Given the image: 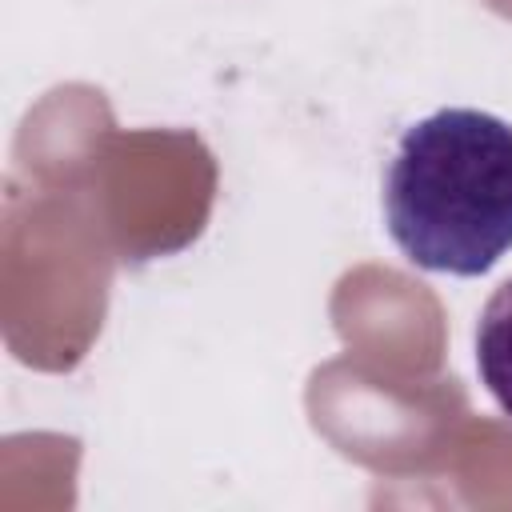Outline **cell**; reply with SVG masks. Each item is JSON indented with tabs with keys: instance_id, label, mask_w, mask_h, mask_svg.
<instances>
[{
	"instance_id": "6da1fadb",
	"label": "cell",
	"mask_w": 512,
	"mask_h": 512,
	"mask_svg": "<svg viewBox=\"0 0 512 512\" xmlns=\"http://www.w3.org/2000/svg\"><path fill=\"white\" fill-rule=\"evenodd\" d=\"M384 224L408 264L484 276L512 248V124L480 108L408 124L384 172Z\"/></svg>"
},
{
	"instance_id": "7a4b0ae2",
	"label": "cell",
	"mask_w": 512,
	"mask_h": 512,
	"mask_svg": "<svg viewBox=\"0 0 512 512\" xmlns=\"http://www.w3.org/2000/svg\"><path fill=\"white\" fill-rule=\"evenodd\" d=\"M476 372L500 412L512 416V276L488 296L476 324Z\"/></svg>"
}]
</instances>
